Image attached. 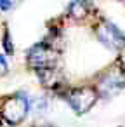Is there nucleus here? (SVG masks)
Returning <instances> with one entry per match:
<instances>
[{
  "label": "nucleus",
  "instance_id": "1",
  "mask_svg": "<svg viewBox=\"0 0 125 127\" xmlns=\"http://www.w3.org/2000/svg\"><path fill=\"white\" fill-rule=\"evenodd\" d=\"M63 99L70 104V108L76 115H85L97 101L99 94L94 87L83 85V87H73L68 91H61Z\"/></svg>",
  "mask_w": 125,
  "mask_h": 127
},
{
  "label": "nucleus",
  "instance_id": "2",
  "mask_svg": "<svg viewBox=\"0 0 125 127\" xmlns=\"http://www.w3.org/2000/svg\"><path fill=\"white\" fill-rule=\"evenodd\" d=\"M26 58H28V64L35 71H42V70L57 66V52L49 42H40V44L33 45L28 51Z\"/></svg>",
  "mask_w": 125,
  "mask_h": 127
},
{
  "label": "nucleus",
  "instance_id": "3",
  "mask_svg": "<svg viewBox=\"0 0 125 127\" xmlns=\"http://www.w3.org/2000/svg\"><path fill=\"white\" fill-rule=\"evenodd\" d=\"M94 89L97 91L99 97H111L115 94H118L120 91L125 89V73L120 70V66H113L108 68L96 82Z\"/></svg>",
  "mask_w": 125,
  "mask_h": 127
},
{
  "label": "nucleus",
  "instance_id": "4",
  "mask_svg": "<svg viewBox=\"0 0 125 127\" xmlns=\"http://www.w3.org/2000/svg\"><path fill=\"white\" fill-rule=\"evenodd\" d=\"M0 111H2V118L11 124V125H18L21 124L28 111H30V99L25 96V94H14V96H9L2 108H0Z\"/></svg>",
  "mask_w": 125,
  "mask_h": 127
},
{
  "label": "nucleus",
  "instance_id": "5",
  "mask_svg": "<svg viewBox=\"0 0 125 127\" xmlns=\"http://www.w3.org/2000/svg\"><path fill=\"white\" fill-rule=\"evenodd\" d=\"M96 33H97L99 40L108 49H113V51H118L120 52L125 47V35L111 21H101L99 26L96 28Z\"/></svg>",
  "mask_w": 125,
  "mask_h": 127
},
{
  "label": "nucleus",
  "instance_id": "6",
  "mask_svg": "<svg viewBox=\"0 0 125 127\" xmlns=\"http://www.w3.org/2000/svg\"><path fill=\"white\" fill-rule=\"evenodd\" d=\"M68 14L75 21H82L83 18L89 16V4H85V2H73L68 7Z\"/></svg>",
  "mask_w": 125,
  "mask_h": 127
},
{
  "label": "nucleus",
  "instance_id": "7",
  "mask_svg": "<svg viewBox=\"0 0 125 127\" xmlns=\"http://www.w3.org/2000/svg\"><path fill=\"white\" fill-rule=\"evenodd\" d=\"M4 42H2V45H4V49H5V54H14V45H12V40H11V33H9V30L5 28L4 30V38H2Z\"/></svg>",
  "mask_w": 125,
  "mask_h": 127
},
{
  "label": "nucleus",
  "instance_id": "8",
  "mask_svg": "<svg viewBox=\"0 0 125 127\" xmlns=\"http://www.w3.org/2000/svg\"><path fill=\"white\" fill-rule=\"evenodd\" d=\"M118 66H120V70L125 73V47L118 52V63H116Z\"/></svg>",
  "mask_w": 125,
  "mask_h": 127
},
{
  "label": "nucleus",
  "instance_id": "9",
  "mask_svg": "<svg viewBox=\"0 0 125 127\" xmlns=\"http://www.w3.org/2000/svg\"><path fill=\"white\" fill-rule=\"evenodd\" d=\"M0 68H2L4 73H5L7 68H9V66H7V61H5V58H4V54H0Z\"/></svg>",
  "mask_w": 125,
  "mask_h": 127
},
{
  "label": "nucleus",
  "instance_id": "10",
  "mask_svg": "<svg viewBox=\"0 0 125 127\" xmlns=\"http://www.w3.org/2000/svg\"><path fill=\"white\" fill-rule=\"evenodd\" d=\"M14 4L12 2H0V9H2V11H7V9H11Z\"/></svg>",
  "mask_w": 125,
  "mask_h": 127
},
{
  "label": "nucleus",
  "instance_id": "11",
  "mask_svg": "<svg viewBox=\"0 0 125 127\" xmlns=\"http://www.w3.org/2000/svg\"><path fill=\"white\" fill-rule=\"evenodd\" d=\"M0 120H2V111H0Z\"/></svg>",
  "mask_w": 125,
  "mask_h": 127
}]
</instances>
